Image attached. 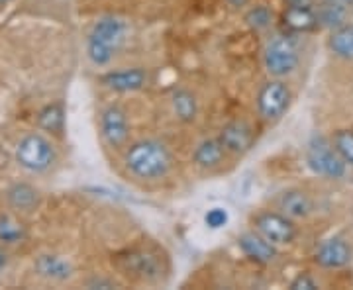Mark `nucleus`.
Returning a JSON list of instances; mask_svg holds the SVG:
<instances>
[{
  "instance_id": "nucleus-1",
  "label": "nucleus",
  "mask_w": 353,
  "mask_h": 290,
  "mask_svg": "<svg viewBox=\"0 0 353 290\" xmlns=\"http://www.w3.org/2000/svg\"><path fill=\"white\" fill-rule=\"evenodd\" d=\"M126 169L134 177L143 180H155L165 177L171 169V153L161 141L155 139H141L134 143L124 155Z\"/></svg>"
},
{
  "instance_id": "nucleus-2",
  "label": "nucleus",
  "mask_w": 353,
  "mask_h": 290,
  "mask_svg": "<svg viewBox=\"0 0 353 290\" xmlns=\"http://www.w3.org/2000/svg\"><path fill=\"white\" fill-rule=\"evenodd\" d=\"M124 34H126V25L122 20H118L114 16L101 18L88 36L87 51L90 61L97 67H104L110 63L116 55V50L120 48V43L124 39Z\"/></svg>"
},
{
  "instance_id": "nucleus-3",
  "label": "nucleus",
  "mask_w": 353,
  "mask_h": 290,
  "mask_svg": "<svg viewBox=\"0 0 353 290\" xmlns=\"http://www.w3.org/2000/svg\"><path fill=\"white\" fill-rule=\"evenodd\" d=\"M16 159L28 171L41 173L53 165L55 152H53V145L43 136L32 134V136H28L20 141V145L16 149Z\"/></svg>"
},
{
  "instance_id": "nucleus-4",
  "label": "nucleus",
  "mask_w": 353,
  "mask_h": 290,
  "mask_svg": "<svg viewBox=\"0 0 353 290\" xmlns=\"http://www.w3.org/2000/svg\"><path fill=\"white\" fill-rule=\"evenodd\" d=\"M114 263L126 277L136 280H157L163 273L157 255L143 249H132L124 255H118Z\"/></svg>"
},
{
  "instance_id": "nucleus-5",
  "label": "nucleus",
  "mask_w": 353,
  "mask_h": 290,
  "mask_svg": "<svg viewBox=\"0 0 353 290\" xmlns=\"http://www.w3.org/2000/svg\"><path fill=\"white\" fill-rule=\"evenodd\" d=\"M263 59L265 67L271 75L285 76L290 75L299 67V51L289 36H279L273 41H269Z\"/></svg>"
},
{
  "instance_id": "nucleus-6",
  "label": "nucleus",
  "mask_w": 353,
  "mask_h": 290,
  "mask_svg": "<svg viewBox=\"0 0 353 290\" xmlns=\"http://www.w3.org/2000/svg\"><path fill=\"white\" fill-rule=\"evenodd\" d=\"M308 167L316 175L328 178H341L345 175V163L334 147H330L324 139H314L308 147L306 155Z\"/></svg>"
},
{
  "instance_id": "nucleus-7",
  "label": "nucleus",
  "mask_w": 353,
  "mask_h": 290,
  "mask_svg": "<svg viewBox=\"0 0 353 290\" xmlns=\"http://www.w3.org/2000/svg\"><path fill=\"white\" fill-rule=\"evenodd\" d=\"M255 229L273 245H287L296 238V226L289 216L277 212H263L255 218Z\"/></svg>"
},
{
  "instance_id": "nucleus-8",
  "label": "nucleus",
  "mask_w": 353,
  "mask_h": 290,
  "mask_svg": "<svg viewBox=\"0 0 353 290\" xmlns=\"http://www.w3.org/2000/svg\"><path fill=\"white\" fill-rule=\"evenodd\" d=\"M290 104V90L281 81L265 83L257 94V110L265 120H279Z\"/></svg>"
},
{
  "instance_id": "nucleus-9",
  "label": "nucleus",
  "mask_w": 353,
  "mask_h": 290,
  "mask_svg": "<svg viewBox=\"0 0 353 290\" xmlns=\"http://www.w3.org/2000/svg\"><path fill=\"white\" fill-rule=\"evenodd\" d=\"M101 130L104 141L110 147H120L126 143L130 136V126H128L126 112L118 106H108L101 116Z\"/></svg>"
},
{
  "instance_id": "nucleus-10",
  "label": "nucleus",
  "mask_w": 353,
  "mask_h": 290,
  "mask_svg": "<svg viewBox=\"0 0 353 290\" xmlns=\"http://www.w3.org/2000/svg\"><path fill=\"white\" fill-rule=\"evenodd\" d=\"M314 261L324 269H341L352 261V247L340 238H332L318 247Z\"/></svg>"
},
{
  "instance_id": "nucleus-11",
  "label": "nucleus",
  "mask_w": 353,
  "mask_h": 290,
  "mask_svg": "<svg viewBox=\"0 0 353 290\" xmlns=\"http://www.w3.org/2000/svg\"><path fill=\"white\" fill-rule=\"evenodd\" d=\"M148 75L143 69H122V71H110L101 76V83L106 89L116 92H134L145 87Z\"/></svg>"
},
{
  "instance_id": "nucleus-12",
  "label": "nucleus",
  "mask_w": 353,
  "mask_h": 290,
  "mask_svg": "<svg viewBox=\"0 0 353 290\" xmlns=\"http://www.w3.org/2000/svg\"><path fill=\"white\" fill-rule=\"evenodd\" d=\"M218 139L230 153H245L253 143L252 127L245 122H230L228 126L222 127Z\"/></svg>"
},
{
  "instance_id": "nucleus-13",
  "label": "nucleus",
  "mask_w": 353,
  "mask_h": 290,
  "mask_svg": "<svg viewBox=\"0 0 353 290\" xmlns=\"http://www.w3.org/2000/svg\"><path fill=\"white\" fill-rule=\"evenodd\" d=\"M240 249L255 263H271L277 257V249L261 234H243L240 240Z\"/></svg>"
},
{
  "instance_id": "nucleus-14",
  "label": "nucleus",
  "mask_w": 353,
  "mask_h": 290,
  "mask_svg": "<svg viewBox=\"0 0 353 290\" xmlns=\"http://www.w3.org/2000/svg\"><path fill=\"white\" fill-rule=\"evenodd\" d=\"M224 157H226V147L222 145V141L218 138L204 139L192 153L194 163L199 165L201 169H216L218 165L224 161Z\"/></svg>"
},
{
  "instance_id": "nucleus-15",
  "label": "nucleus",
  "mask_w": 353,
  "mask_h": 290,
  "mask_svg": "<svg viewBox=\"0 0 353 290\" xmlns=\"http://www.w3.org/2000/svg\"><path fill=\"white\" fill-rule=\"evenodd\" d=\"M283 22L292 32H310L318 25V18L312 6H287Z\"/></svg>"
},
{
  "instance_id": "nucleus-16",
  "label": "nucleus",
  "mask_w": 353,
  "mask_h": 290,
  "mask_svg": "<svg viewBox=\"0 0 353 290\" xmlns=\"http://www.w3.org/2000/svg\"><path fill=\"white\" fill-rule=\"evenodd\" d=\"M279 208L289 218H306L312 212V200L303 190H287L279 198Z\"/></svg>"
},
{
  "instance_id": "nucleus-17",
  "label": "nucleus",
  "mask_w": 353,
  "mask_h": 290,
  "mask_svg": "<svg viewBox=\"0 0 353 290\" xmlns=\"http://www.w3.org/2000/svg\"><path fill=\"white\" fill-rule=\"evenodd\" d=\"M6 198H8V204L16 208V210H22V212H30L38 206L39 194L38 190L26 183H18L8 189L6 192Z\"/></svg>"
},
{
  "instance_id": "nucleus-18",
  "label": "nucleus",
  "mask_w": 353,
  "mask_h": 290,
  "mask_svg": "<svg viewBox=\"0 0 353 290\" xmlns=\"http://www.w3.org/2000/svg\"><path fill=\"white\" fill-rule=\"evenodd\" d=\"M36 269L41 277L50 278V280H67L73 273L71 265L57 255H41L36 263Z\"/></svg>"
},
{
  "instance_id": "nucleus-19",
  "label": "nucleus",
  "mask_w": 353,
  "mask_h": 290,
  "mask_svg": "<svg viewBox=\"0 0 353 290\" xmlns=\"http://www.w3.org/2000/svg\"><path fill=\"white\" fill-rule=\"evenodd\" d=\"M330 50L341 59L353 61V25H340L332 32L328 39Z\"/></svg>"
},
{
  "instance_id": "nucleus-20",
  "label": "nucleus",
  "mask_w": 353,
  "mask_h": 290,
  "mask_svg": "<svg viewBox=\"0 0 353 290\" xmlns=\"http://www.w3.org/2000/svg\"><path fill=\"white\" fill-rule=\"evenodd\" d=\"M316 18L318 24L336 30L345 22V4H341L340 0H324L316 10Z\"/></svg>"
},
{
  "instance_id": "nucleus-21",
  "label": "nucleus",
  "mask_w": 353,
  "mask_h": 290,
  "mask_svg": "<svg viewBox=\"0 0 353 290\" xmlns=\"http://www.w3.org/2000/svg\"><path fill=\"white\" fill-rule=\"evenodd\" d=\"M38 124L41 130L51 132V134H61L65 126V108L63 104L53 102L41 108L38 114Z\"/></svg>"
},
{
  "instance_id": "nucleus-22",
  "label": "nucleus",
  "mask_w": 353,
  "mask_h": 290,
  "mask_svg": "<svg viewBox=\"0 0 353 290\" xmlns=\"http://www.w3.org/2000/svg\"><path fill=\"white\" fill-rule=\"evenodd\" d=\"M173 110L181 122H192L199 112V104L194 94L189 90L181 89L173 92Z\"/></svg>"
},
{
  "instance_id": "nucleus-23",
  "label": "nucleus",
  "mask_w": 353,
  "mask_h": 290,
  "mask_svg": "<svg viewBox=\"0 0 353 290\" xmlns=\"http://www.w3.org/2000/svg\"><path fill=\"white\" fill-rule=\"evenodd\" d=\"M26 240V227L20 220L10 214L0 216V241L2 243H20Z\"/></svg>"
},
{
  "instance_id": "nucleus-24",
  "label": "nucleus",
  "mask_w": 353,
  "mask_h": 290,
  "mask_svg": "<svg viewBox=\"0 0 353 290\" xmlns=\"http://www.w3.org/2000/svg\"><path fill=\"white\" fill-rule=\"evenodd\" d=\"M334 149L338 152L343 163L353 167V132L352 130H340L334 136Z\"/></svg>"
},
{
  "instance_id": "nucleus-25",
  "label": "nucleus",
  "mask_w": 353,
  "mask_h": 290,
  "mask_svg": "<svg viewBox=\"0 0 353 290\" xmlns=\"http://www.w3.org/2000/svg\"><path fill=\"white\" fill-rule=\"evenodd\" d=\"M245 22L253 30H265L273 22V14L267 6H253L252 10L245 14Z\"/></svg>"
},
{
  "instance_id": "nucleus-26",
  "label": "nucleus",
  "mask_w": 353,
  "mask_h": 290,
  "mask_svg": "<svg viewBox=\"0 0 353 290\" xmlns=\"http://www.w3.org/2000/svg\"><path fill=\"white\" fill-rule=\"evenodd\" d=\"M204 222L206 226L212 227V229H220L228 224V212L224 208H210L206 216H204Z\"/></svg>"
},
{
  "instance_id": "nucleus-27",
  "label": "nucleus",
  "mask_w": 353,
  "mask_h": 290,
  "mask_svg": "<svg viewBox=\"0 0 353 290\" xmlns=\"http://www.w3.org/2000/svg\"><path fill=\"white\" fill-rule=\"evenodd\" d=\"M316 289H320V287H318V282H316L314 278L310 277V275H306V273L299 275V277L290 282V290H316Z\"/></svg>"
},
{
  "instance_id": "nucleus-28",
  "label": "nucleus",
  "mask_w": 353,
  "mask_h": 290,
  "mask_svg": "<svg viewBox=\"0 0 353 290\" xmlns=\"http://www.w3.org/2000/svg\"><path fill=\"white\" fill-rule=\"evenodd\" d=\"M289 6H312L314 0H287Z\"/></svg>"
},
{
  "instance_id": "nucleus-29",
  "label": "nucleus",
  "mask_w": 353,
  "mask_h": 290,
  "mask_svg": "<svg viewBox=\"0 0 353 290\" xmlns=\"http://www.w3.org/2000/svg\"><path fill=\"white\" fill-rule=\"evenodd\" d=\"M6 263H8V255H6V251H4V249L0 247V271H2L4 267H6Z\"/></svg>"
},
{
  "instance_id": "nucleus-30",
  "label": "nucleus",
  "mask_w": 353,
  "mask_h": 290,
  "mask_svg": "<svg viewBox=\"0 0 353 290\" xmlns=\"http://www.w3.org/2000/svg\"><path fill=\"white\" fill-rule=\"evenodd\" d=\"M341 4H353V0H340Z\"/></svg>"
},
{
  "instance_id": "nucleus-31",
  "label": "nucleus",
  "mask_w": 353,
  "mask_h": 290,
  "mask_svg": "<svg viewBox=\"0 0 353 290\" xmlns=\"http://www.w3.org/2000/svg\"><path fill=\"white\" fill-rule=\"evenodd\" d=\"M6 2H10V0H0V4H6Z\"/></svg>"
}]
</instances>
